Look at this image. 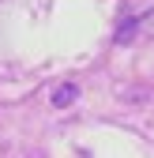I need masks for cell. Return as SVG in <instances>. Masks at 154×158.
<instances>
[{"instance_id":"6da1fadb","label":"cell","mask_w":154,"mask_h":158,"mask_svg":"<svg viewBox=\"0 0 154 158\" xmlns=\"http://www.w3.org/2000/svg\"><path fill=\"white\" fill-rule=\"evenodd\" d=\"M75 98H79V87H75V83H64V87H56V90H53L49 102H53L56 109H64L68 102H75Z\"/></svg>"},{"instance_id":"7a4b0ae2","label":"cell","mask_w":154,"mask_h":158,"mask_svg":"<svg viewBox=\"0 0 154 158\" xmlns=\"http://www.w3.org/2000/svg\"><path fill=\"white\" fill-rule=\"evenodd\" d=\"M136 30H139V15H128L124 23H120V30H117V42L124 45V42H128V38L136 34Z\"/></svg>"}]
</instances>
